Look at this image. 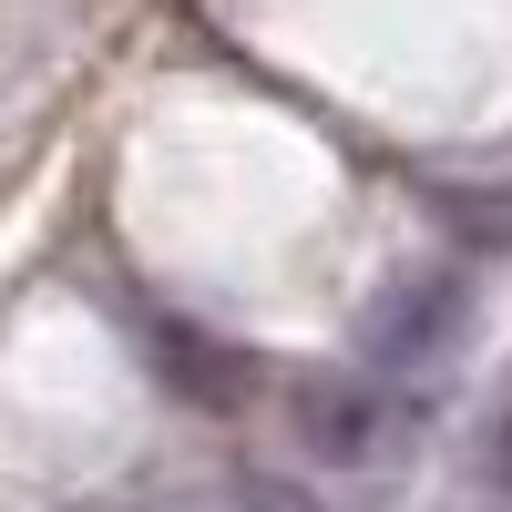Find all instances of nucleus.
<instances>
[{"instance_id":"nucleus-4","label":"nucleus","mask_w":512,"mask_h":512,"mask_svg":"<svg viewBox=\"0 0 512 512\" xmlns=\"http://www.w3.org/2000/svg\"><path fill=\"white\" fill-rule=\"evenodd\" d=\"M492 482H502V502H512V400H502V420H492Z\"/></svg>"},{"instance_id":"nucleus-2","label":"nucleus","mask_w":512,"mask_h":512,"mask_svg":"<svg viewBox=\"0 0 512 512\" xmlns=\"http://www.w3.org/2000/svg\"><path fill=\"white\" fill-rule=\"evenodd\" d=\"M287 410H297V441H308L318 461H369L379 451V400L359 390V379H338V369H297Z\"/></svg>"},{"instance_id":"nucleus-3","label":"nucleus","mask_w":512,"mask_h":512,"mask_svg":"<svg viewBox=\"0 0 512 512\" xmlns=\"http://www.w3.org/2000/svg\"><path fill=\"white\" fill-rule=\"evenodd\" d=\"M236 512H328V502L287 472H236Z\"/></svg>"},{"instance_id":"nucleus-1","label":"nucleus","mask_w":512,"mask_h":512,"mask_svg":"<svg viewBox=\"0 0 512 512\" xmlns=\"http://www.w3.org/2000/svg\"><path fill=\"white\" fill-rule=\"evenodd\" d=\"M461 328H472V287H461V267H400L359 308V359L420 379V369H441L461 349Z\"/></svg>"}]
</instances>
